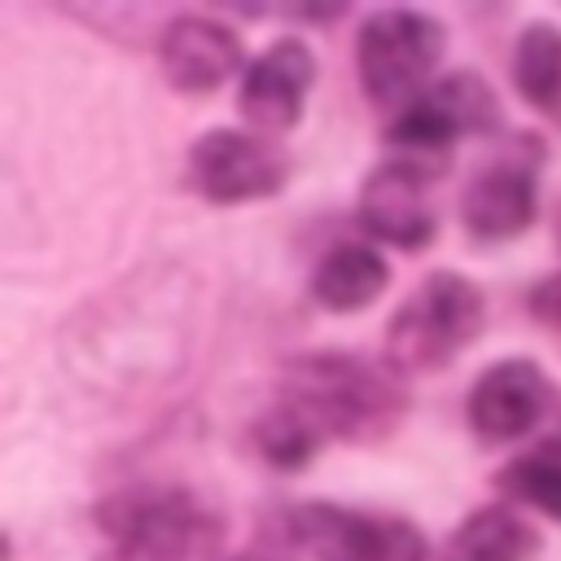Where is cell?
<instances>
[{
  "label": "cell",
  "instance_id": "obj_14",
  "mask_svg": "<svg viewBox=\"0 0 561 561\" xmlns=\"http://www.w3.org/2000/svg\"><path fill=\"white\" fill-rule=\"evenodd\" d=\"M386 280H390V267H386V259H381L373 245H351V241H342V245H333V250L316 263V272H311V294H316L324 307H333V311H351V307L373 302V298L386 289Z\"/></svg>",
  "mask_w": 561,
  "mask_h": 561
},
{
  "label": "cell",
  "instance_id": "obj_2",
  "mask_svg": "<svg viewBox=\"0 0 561 561\" xmlns=\"http://www.w3.org/2000/svg\"><path fill=\"white\" fill-rule=\"evenodd\" d=\"M110 548L101 561H215L224 526L180 486H131L96 508Z\"/></svg>",
  "mask_w": 561,
  "mask_h": 561
},
{
  "label": "cell",
  "instance_id": "obj_15",
  "mask_svg": "<svg viewBox=\"0 0 561 561\" xmlns=\"http://www.w3.org/2000/svg\"><path fill=\"white\" fill-rule=\"evenodd\" d=\"M513 83L517 92L561 123V31L548 22H530L513 48Z\"/></svg>",
  "mask_w": 561,
  "mask_h": 561
},
{
  "label": "cell",
  "instance_id": "obj_19",
  "mask_svg": "<svg viewBox=\"0 0 561 561\" xmlns=\"http://www.w3.org/2000/svg\"><path fill=\"white\" fill-rule=\"evenodd\" d=\"M241 561H259V557H241Z\"/></svg>",
  "mask_w": 561,
  "mask_h": 561
},
{
  "label": "cell",
  "instance_id": "obj_12",
  "mask_svg": "<svg viewBox=\"0 0 561 561\" xmlns=\"http://www.w3.org/2000/svg\"><path fill=\"white\" fill-rule=\"evenodd\" d=\"M535 162L504 158L469 180V188L460 197V215L473 237L500 241V237L522 232L535 219Z\"/></svg>",
  "mask_w": 561,
  "mask_h": 561
},
{
  "label": "cell",
  "instance_id": "obj_9",
  "mask_svg": "<svg viewBox=\"0 0 561 561\" xmlns=\"http://www.w3.org/2000/svg\"><path fill=\"white\" fill-rule=\"evenodd\" d=\"M548 399H552V386L539 364L500 359L478 377V386L469 394V421L482 438L508 443V438H522L543 416Z\"/></svg>",
  "mask_w": 561,
  "mask_h": 561
},
{
  "label": "cell",
  "instance_id": "obj_13",
  "mask_svg": "<svg viewBox=\"0 0 561 561\" xmlns=\"http://www.w3.org/2000/svg\"><path fill=\"white\" fill-rule=\"evenodd\" d=\"M535 552L539 535L513 508L500 504L469 513L443 543V561H530Z\"/></svg>",
  "mask_w": 561,
  "mask_h": 561
},
{
  "label": "cell",
  "instance_id": "obj_5",
  "mask_svg": "<svg viewBox=\"0 0 561 561\" xmlns=\"http://www.w3.org/2000/svg\"><path fill=\"white\" fill-rule=\"evenodd\" d=\"M289 539L316 561H425V539L403 517H373L342 504H298Z\"/></svg>",
  "mask_w": 561,
  "mask_h": 561
},
{
  "label": "cell",
  "instance_id": "obj_7",
  "mask_svg": "<svg viewBox=\"0 0 561 561\" xmlns=\"http://www.w3.org/2000/svg\"><path fill=\"white\" fill-rule=\"evenodd\" d=\"M495 123H500V105H495V92L486 88V79L473 70H456V75L438 79L430 92H421L390 123V140L416 145V149H438L456 136L491 131Z\"/></svg>",
  "mask_w": 561,
  "mask_h": 561
},
{
  "label": "cell",
  "instance_id": "obj_3",
  "mask_svg": "<svg viewBox=\"0 0 561 561\" xmlns=\"http://www.w3.org/2000/svg\"><path fill=\"white\" fill-rule=\"evenodd\" d=\"M482 329V294L460 272H434L425 276L408 302L394 311L386 329V355L390 364L408 373L443 368L456 351H465Z\"/></svg>",
  "mask_w": 561,
  "mask_h": 561
},
{
  "label": "cell",
  "instance_id": "obj_10",
  "mask_svg": "<svg viewBox=\"0 0 561 561\" xmlns=\"http://www.w3.org/2000/svg\"><path fill=\"white\" fill-rule=\"evenodd\" d=\"M359 224L403 250H421L434 237V210L425 202V180L408 162L377 167L359 188Z\"/></svg>",
  "mask_w": 561,
  "mask_h": 561
},
{
  "label": "cell",
  "instance_id": "obj_16",
  "mask_svg": "<svg viewBox=\"0 0 561 561\" xmlns=\"http://www.w3.org/2000/svg\"><path fill=\"white\" fill-rule=\"evenodd\" d=\"M495 482L513 500H526V504L543 508L548 517H561V434H552V438L535 443L530 451L513 456L495 473Z\"/></svg>",
  "mask_w": 561,
  "mask_h": 561
},
{
  "label": "cell",
  "instance_id": "obj_11",
  "mask_svg": "<svg viewBox=\"0 0 561 561\" xmlns=\"http://www.w3.org/2000/svg\"><path fill=\"white\" fill-rule=\"evenodd\" d=\"M158 57L180 92H210L241 66V39L224 22L184 13L162 31Z\"/></svg>",
  "mask_w": 561,
  "mask_h": 561
},
{
  "label": "cell",
  "instance_id": "obj_17",
  "mask_svg": "<svg viewBox=\"0 0 561 561\" xmlns=\"http://www.w3.org/2000/svg\"><path fill=\"white\" fill-rule=\"evenodd\" d=\"M254 443H259V451H263L272 465H280V469H298V465H307V460L316 456V447H320V438H316L298 416H289L280 403H276L272 412L259 416V425H254Z\"/></svg>",
  "mask_w": 561,
  "mask_h": 561
},
{
  "label": "cell",
  "instance_id": "obj_6",
  "mask_svg": "<svg viewBox=\"0 0 561 561\" xmlns=\"http://www.w3.org/2000/svg\"><path fill=\"white\" fill-rule=\"evenodd\" d=\"M188 175H193L197 193L210 202H250V197H267L285 184V158H280V149H272L259 136L215 127V131L197 136V145L188 153Z\"/></svg>",
  "mask_w": 561,
  "mask_h": 561
},
{
  "label": "cell",
  "instance_id": "obj_8",
  "mask_svg": "<svg viewBox=\"0 0 561 561\" xmlns=\"http://www.w3.org/2000/svg\"><path fill=\"white\" fill-rule=\"evenodd\" d=\"M316 79V57L302 39H276L267 44L241 83V114L245 123L263 127V131H285L298 123L307 88Z\"/></svg>",
  "mask_w": 561,
  "mask_h": 561
},
{
  "label": "cell",
  "instance_id": "obj_1",
  "mask_svg": "<svg viewBox=\"0 0 561 561\" xmlns=\"http://www.w3.org/2000/svg\"><path fill=\"white\" fill-rule=\"evenodd\" d=\"M280 408L298 416L320 443L324 438H381L403 416L408 399L390 373L359 355L311 351L285 364Z\"/></svg>",
  "mask_w": 561,
  "mask_h": 561
},
{
  "label": "cell",
  "instance_id": "obj_4",
  "mask_svg": "<svg viewBox=\"0 0 561 561\" xmlns=\"http://www.w3.org/2000/svg\"><path fill=\"white\" fill-rule=\"evenodd\" d=\"M438 57H443V26L430 13L381 9L359 26L355 66L368 101L377 105L408 101L438 66Z\"/></svg>",
  "mask_w": 561,
  "mask_h": 561
},
{
  "label": "cell",
  "instance_id": "obj_18",
  "mask_svg": "<svg viewBox=\"0 0 561 561\" xmlns=\"http://www.w3.org/2000/svg\"><path fill=\"white\" fill-rule=\"evenodd\" d=\"M530 311H535L543 324L561 329V272H557V276H543V280L530 289Z\"/></svg>",
  "mask_w": 561,
  "mask_h": 561
}]
</instances>
